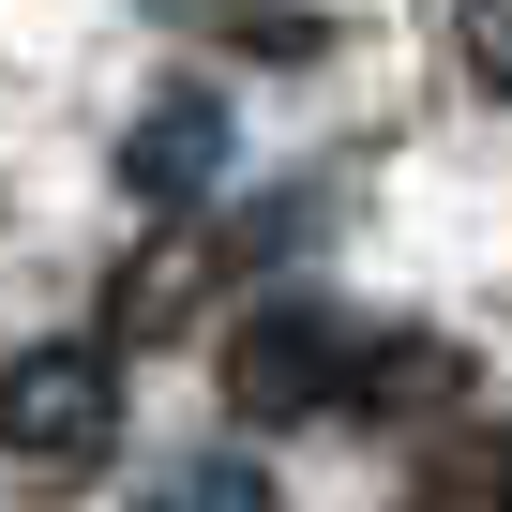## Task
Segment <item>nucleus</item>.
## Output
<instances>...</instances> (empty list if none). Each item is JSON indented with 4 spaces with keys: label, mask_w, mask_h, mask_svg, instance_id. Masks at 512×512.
Returning <instances> with one entry per match:
<instances>
[{
    "label": "nucleus",
    "mask_w": 512,
    "mask_h": 512,
    "mask_svg": "<svg viewBox=\"0 0 512 512\" xmlns=\"http://www.w3.org/2000/svg\"><path fill=\"white\" fill-rule=\"evenodd\" d=\"M136 512H272V482H256V452H181Z\"/></svg>",
    "instance_id": "4"
},
{
    "label": "nucleus",
    "mask_w": 512,
    "mask_h": 512,
    "mask_svg": "<svg viewBox=\"0 0 512 512\" xmlns=\"http://www.w3.org/2000/svg\"><path fill=\"white\" fill-rule=\"evenodd\" d=\"M106 437H121V362H106V332L0 362V452H16V467H91Z\"/></svg>",
    "instance_id": "1"
},
{
    "label": "nucleus",
    "mask_w": 512,
    "mask_h": 512,
    "mask_svg": "<svg viewBox=\"0 0 512 512\" xmlns=\"http://www.w3.org/2000/svg\"><path fill=\"white\" fill-rule=\"evenodd\" d=\"M136 16H181V31H226L241 0H136Z\"/></svg>",
    "instance_id": "6"
},
{
    "label": "nucleus",
    "mask_w": 512,
    "mask_h": 512,
    "mask_svg": "<svg viewBox=\"0 0 512 512\" xmlns=\"http://www.w3.org/2000/svg\"><path fill=\"white\" fill-rule=\"evenodd\" d=\"M482 512H512V467H497V497H482Z\"/></svg>",
    "instance_id": "7"
},
{
    "label": "nucleus",
    "mask_w": 512,
    "mask_h": 512,
    "mask_svg": "<svg viewBox=\"0 0 512 512\" xmlns=\"http://www.w3.org/2000/svg\"><path fill=\"white\" fill-rule=\"evenodd\" d=\"M226 181V91H151L136 121H121V196L166 226V211H196Z\"/></svg>",
    "instance_id": "3"
},
{
    "label": "nucleus",
    "mask_w": 512,
    "mask_h": 512,
    "mask_svg": "<svg viewBox=\"0 0 512 512\" xmlns=\"http://www.w3.org/2000/svg\"><path fill=\"white\" fill-rule=\"evenodd\" d=\"M467 76L512 106V0H467Z\"/></svg>",
    "instance_id": "5"
},
{
    "label": "nucleus",
    "mask_w": 512,
    "mask_h": 512,
    "mask_svg": "<svg viewBox=\"0 0 512 512\" xmlns=\"http://www.w3.org/2000/svg\"><path fill=\"white\" fill-rule=\"evenodd\" d=\"M347 362H362V332L332 302H256L226 332V407L241 422H317V407H347Z\"/></svg>",
    "instance_id": "2"
}]
</instances>
